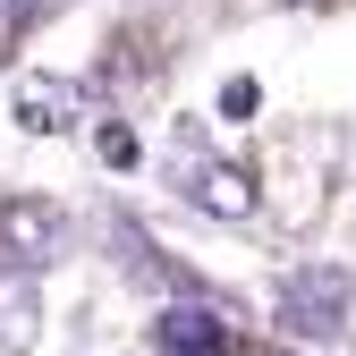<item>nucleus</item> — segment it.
Returning <instances> with one entry per match:
<instances>
[{
    "label": "nucleus",
    "instance_id": "nucleus-1",
    "mask_svg": "<svg viewBox=\"0 0 356 356\" xmlns=\"http://www.w3.org/2000/svg\"><path fill=\"white\" fill-rule=\"evenodd\" d=\"M170 187L187 195L204 220H254V204H263L254 170H246V161L204 153V145H195V127H178V145H170Z\"/></svg>",
    "mask_w": 356,
    "mask_h": 356
},
{
    "label": "nucleus",
    "instance_id": "nucleus-2",
    "mask_svg": "<svg viewBox=\"0 0 356 356\" xmlns=\"http://www.w3.org/2000/svg\"><path fill=\"white\" fill-rule=\"evenodd\" d=\"M348 297H356V280L339 272V263H297V272L280 280V331L305 339V348L339 339L348 331Z\"/></svg>",
    "mask_w": 356,
    "mask_h": 356
},
{
    "label": "nucleus",
    "instance_id": "nucleus-3",
    "mask_svg": "<svg viewBox=\"0 0 356 356\" xmlns=\"http://www.w3.org/2000/svg\"><path fill=\"white\" fill-rule=\"evenodd\" d=\"M68 254V212L42 195H0V263L17 272H51Z\"/></svg>",
    "mask_w": 356,
    "mask_h": 356
},
{
    "label": "nucleus",
    "instance_id": "nucleus-4",
    "mask_svg": "<svg viewBox=\"0 0 356 356\" xmlns=\"http://www.w3.org/2000/svg\"><path fill=\"white\" fill-rule=\"evenodd\" d=\"M153 348H161V356H238V323L220 314L212 297L178 289V297L161 305V323H153Z\"/></svg>",
    "mask_w": 356,
    "mask_h": 356
},
{
    "label": "nucleus",
    "instance_id": "nucleus-5",
    "mask_svg": "<svg viewBox=\"0 0 356 356\" xmlns=\"http://www.w3.org/2000/svg\"><path fill=\"white\" fill-rule=\"evenodd\" d=\"M9 119L26 127V136H76L85 119H94V102H85V85L76 76H17V102H9Z\"/></svg>",
    "mask_w": 356,
    "mask_h": 356
},
{
    "label": "nucleus",
    "instance_id": "nucleus-6",
    "mask_svg": "<svg viewBox=\"0 0 356 356\" xmlns=\"http://www.w3.org/2000/svg\"><path fill=\"white\" fill-rule=\"evenodd\" d=\"M34 339H42V289H34V272L0 263V356H26Z\"/></svg>",
    "mask_w": 356,
    "mask_h": 356
},
{
    "label": "nucleus",
    "instance_id": "nucleus-7",
    "mask_svg": "<svg viewBox=\"0 0 356 356\" xmlns=\"http://www.w3.org/2000/svg\"><path fill=\"white\" fill-rule=\"evenodd\" d=\"M111 246H119V272H127V280H145V289H187V272H170L161 246H153L127 212H111Z\"/></svg>",
    "mask_w": 356,
    "mask_h": 356
},
{
    "label": "nucleus",
    "instance_id": "nucleus-8",
    "mask_svg": "<svg viewBox=\"0 0 356 356\" xmlns=\"http://www.w3.org/2000/svg\"><path fill=\"white\" fill-rule=\"evenodd\" d=\"M51 9H60V0H0V68H9V51H17Z\"/></svg>",
    "mask_w": 356,
    "mask_h": 356
},
{
    "label": "nucleus",
    "instance_id": "nucleus-9",
    "mask_svg": "<svg viewBox=\"0 0 356 356\" xmlns=\"http://www.w3.org/2000/svg\"><path fill=\"white\" fill-rule=\"evenodd\" d=\"M94 153L111 170H136V136H127V119H94Z\"/></svg>",
    "mask_w": 356,
    "mask_h": 356
},
{
    "label": "nucleus",
    "instance_id": "nucleus-10",
    "mask_svg": "<svg viewBox=\"0 0 356 356\" xmlns=\"http://www.w3.org/2000/svg\"><path fill=\"white\" fill-rule=\"evenodd\" d=\"M263 111V85L254 76H229V85H220V119H254Z\"/></svg>",
    "mask_w": 356,
    "mask_h": 356
}]
</instances>
